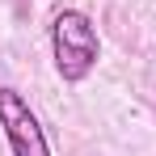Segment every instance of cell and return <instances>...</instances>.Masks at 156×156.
<instances>
[{
    "label": "cell",
    "instance_id": "1",
    "mask_svg": "<svg viewBox=\"0 0 156 156\" xmlns=\"http://www.w3.org/2000/svg\"><path fill=\"white\" fill-rule=\"evenodd\" d=\"M51 51H55V72L68 84H80L101 59L97 26L80 9H59L51 21Z\"/></svg>",
    "mask_w": 156,
    "mask_h": 156
},
{
    "label": "cell",
    "instance_id": "2",
    "mask_svg": "<svg viewBox=\"0 0 156 156\" xmlns=\"http://www.w3.org/2000/svg\"><path fill=\"white\" fill-rule=\"evenodd\" d=\"M0 127L9 135L13 156H51V144H47V131L38 122V114L30 110V101L13 84H0Z\"/></svg>",
    "mask_w": 156,
    "mask_h": 156
}]
</instances>
